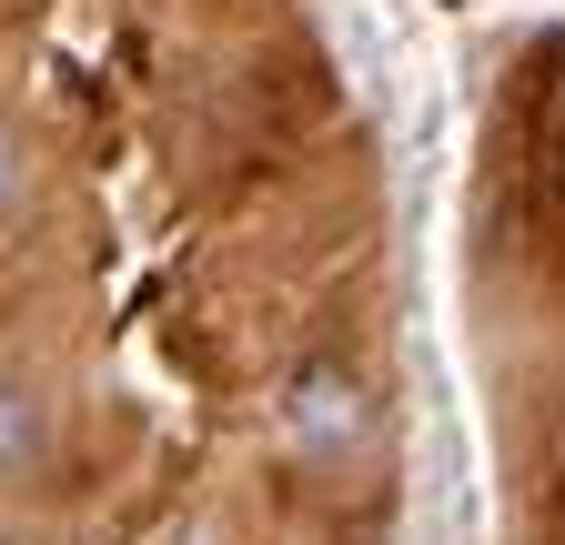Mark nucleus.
Wrapping results in <instances>:
<instances>
[{
	"instance_id": "f03ea898",
	"label": "nucleus",
	"mask_w": 565,
	"mask_h": 545,
	"mask_svg": "<svg viewBox=\"0 0 565 545\" xmlns=\"http://www.w3.org/2000/svg\"><path fill=\"white\" fill-rule=\"evenodd\" d=\"M31 455H41V404H31V384L0 374V474H21Z\"/></svg>"
},
{
	"instance_id": "20e7f679",
	"label": "nucleus",
	"mask_w": 565,
	"mask_h": 545,
	"mask_svg": "<svg viewBox=\"0 0 565 545\" xmlns=\"http://www.w3.org/2000/svg\"><path fill=\"white\" fill-rule=\"evenodd\" d=\"M445 11H455V0H445Z\"/></svg>"
},
{
	"instance_id": "7ed1b4c3",
	"label": "nucleus",
	"mask_w": 565,
	"mask_h": 545,
	"mask_svg": "<svg viewBox=\"0 0 565 545\" xmlns=\"http://www.w3.org/2000/svg\"><path fill=\"white\" fill-rule=\"evenodd\" d=\"M11 192H21V142L0 131V202H11Z\"/></svg>"
},
{
	"instance_id": "f257e3e1",
	"label": "nucleus",
	"mask_w": 565,
	"mask_h": 545,
	"mask_svg": "<svg viewBox=\"0 0 565 545\" xmlns=\"http://www.w3.org/2000/svg\"><path fill=\"white\" fill-rule=\"evenodd\" d=\"M374 435V394L364 374H343V364H303L294 384H282V445H294L303 464H343V455H364Z\"/></svg>"
}]
</instances>
